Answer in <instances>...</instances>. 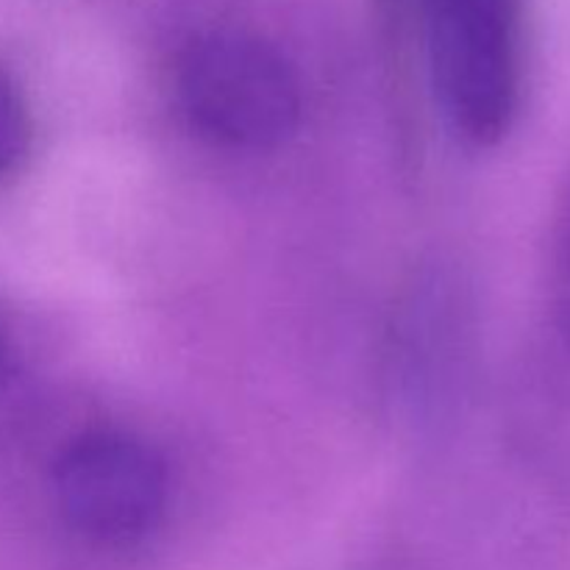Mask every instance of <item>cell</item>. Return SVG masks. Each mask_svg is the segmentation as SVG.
<instances>
[{"mask_svg": "<svg viewBox=\"0 0 570 570\" xmlns=\"http://www.w3.org/2000/svg\"><path fill=\"white\" fill-rule=\"evenodd\" d=\"M178 95L200 134L228 148H273L301 120L293 67L265 39L245 31H209L187 45Z\"/></svg>", "mask_w": 570, "mask_h": 570, "instance_id": "obj_1", "label": "cell"}, {"mask_svg": "<svg viewBox=\"0 0 570 570\" xmlns=\"http://www.w3.org/2000/svg\"><path fill=\"white\" fill-rule=\"evenodd\" d=\"M426 45L440 104L473 142H495L521 87L518 0H426Z\"/></svg>", "mask_w": 570, "mask_h": 570, "instance_id": "obj_2", "label": "cell"}, {"mask_svg": "<svg viewBox=\"0 0 570 570\" xmlns=\"http://www.w3.org/2000/svg\"><path fill=\"white\" fill-rule=\"evenodd\" d=\"M56 501L65 521L92 543H137L165 512V465L128 434H87L61 454Z\"/></svg>", "mask_w": 570, "mask_h": 570, "instance_id": "obj_3", "label": "cell"}, {"mask_svg": "<svg viewBox=\"0 0 570 570\" xmlns=\"http://www.w3.org/2000/svg\"><path fill=\"white\" fill-rule=\"evenodd\" d=\"M28 148V115L14 83L0 72V178L17 167Z\"/></svg>", "mask_w": 570, "mask_h": 570, "instance_id": "obj_4", "label": "cell"}]
</instances>
